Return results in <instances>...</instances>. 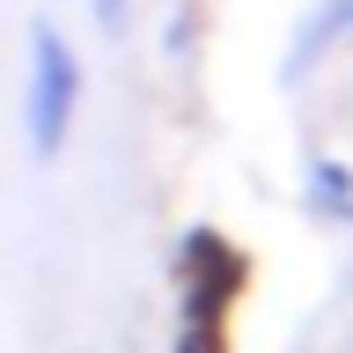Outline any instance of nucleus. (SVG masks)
<instances>
[{
	"label": "nucleus",
	"instance_id": "obj_1",
	"mask_svg": "<svg viewBox=\"0 0 353 353\" xmlns=\"http://www.w3.org/2000/svg\"><path fill=\"white\" fill-rule=\"evenodd\" d=\"M81 52L66 44L59 22H30V74H22V140L37 162H59L81 125Z\"/></svg>",
	"mask_w": 353,
	"mask_h": 353
},
{
	"label": "nucleus",
	"instance_id": "obj_2",
	"mask_svg": "<svg viewBox=\"0 0 353 353\" xmlns=\"http://www.w3.org/2000/svg\"><path fill=\"white\" fill-rule=\"evenodd\" d=\"M243 280H250V265L228 236L184 228V243H176V324H228Z\"/></svg>",
	"mask_w": 353,
	"mask_h": 353
},
{
	"label": "nucleus",
	"instance_id": "obj_3",
	"mask_svg": "<svg viewBox=\"0 0 353 353\" xmlns=\"http://www.w3.org/2000/svg\"><path fill=\"white\" fill-rule=\"evenodd\" d=\"M302 206H309L316 228H353V162L346 154L316 148L302 162Z\"/></svg>",
	"mask_w": 353,
	"mask_h": 353
},
{
	"label": "nucleus",
	"instance_id": "obj_4",
	"mask_svg": "<svg viewBox=\"0 0 353 353\" xmlns=\"http://www.w3.org/2000/svg\"><path fill=\"white\" fill-rule=\"evenodd\" d=\"M339 44H346V0H316V8L302 15V30H294V44H287V74L309 81Z\"/></svg>",
	"mask_w": 353,
	"mask_h": 353
},
{
	"label": "nucleus",
	"instance_id": "obj_5",
	"mask_svg": "<svg viewBox=\"0 0 353 353\" xmlns=\"http://www.w3.org/2000/svg\"><path fill=\"white\" fill-rule=\"evenodd\" d=\"M132 15H140V0H88V22H96V37H125L132 30Z\"/></svg>",
	"mask_w": 353,
	"mask_h": 353
},
{
	"label": "nucleus",
	"instance_id": "obj_6",
	"mask_svg": "<svg viewBox=\"0 0 353 353\" xmlns=\"http://www.w3.org/2000/svg\"><path fill=\"white\" fill-rule=\"evenodd\" d=\"M176 353H228V324H176Z\"/></svg>",
	"mask_w": 353,
	"mask_h": 353
},
{
	"label": "nucleus",
	"instance_id": "obj_7",
	"mask_svg": "<svg viewBox=\"0 0 353 353\" xmlns=\"http://www.w3.org/2000/svg\"><path fill=\"white\" fill-rule=\"evenodd\" d=\"M199 37V8H170V30H162V44H170V59H184Z\"/></svg>",
	"mask_w": 353,
	"mask_h": 353
},
{
	"label": "nucleus",
	"instance_id": "obj_8",
	"mask_svg": "<svg viewBox=\"0 0 353 353\" xmlns=\"http://www.w3.org/2000/svg\"><path fill=\"white\" fill-rule=\"evenodd\" d=\"M346 44H353V0H346Z\"/></svg>",
	"mask_w": 353,
	"mask_h": 353
}]
</instances>
